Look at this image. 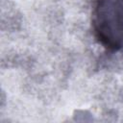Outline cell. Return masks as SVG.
Listing matches in <instances>:
<instances>
[{"label":"cell","instance_id":"6da1fadb","mask_svg":"<svg viewBox=\"0 0 123 123\" xmlns=\"http://www.w3.org/2000/svg\"><path fill=\"white\" fill-rule=\"evenodd\" d=\"M91 28L95 39L107 51H123V0H95Z\"/></svg>","mask_w":123,"mask_h":123}]
</instances>
